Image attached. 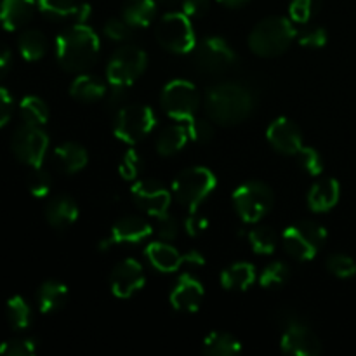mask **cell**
<instances>
[{
    "instance_id": "obj_31",
    "label": "cell",
    "mask_w": 356,
    "mask_h": 356,
    "mask_svg": "<svg viewBox=\"0 0 356 356\" xmlns=\"http://www.w3.org/2000/svg\"><path fill=\"white\" fill-rule=\"evenodd\" d=\"M17 47H19L21 56L26 61H38V59L44 58L45 51H47V40H45V35L42 31L26 30L21 33Z\"/></svg>"
},
{
    "instance_id": "obj_50",
    "label": "cell",
    "mask_w": 356,
    "mask_h": 356,
    "mask_svg": "<svg viewBox=\"0 0 356 356\" xmlns=\"http://www.w3.org/2000/svg\"><path fill=\"white\" fill-rule=\"evenodd\" d=\"M219 3H222L225 7H229V9H236V7L245 6L249 0H218Z\"/></svg>"
},
{
    "instance_id": "obj_42",
    "label": "cell",
    "mask_w": 356,
    "mask_h": 356,
    "mask_svg": "<svg viewBox=\"0 0 356 356\" xmlns=\"http://www.w3.org/2000/svg\"><path fill=\"white\" fill-rule=\"evenodd\" d=\"M141 156H139L134 149H129L120 162V176L127 181H134L138 179V176L141 174Z\"/></svg>"
},
{
    "instance_id": "obj_43",
    "label": "cell",
    "mask_w": 356,
    "mask_h": 356,
    "mask_svg": "<svg viewBox=\"0 0 356 356\" xmlns=\"http://www.w3.org/2000/svg\"><path fill=\"white\" fill-rule=\"evenodd\" d=\"M104 35L115 42L129 40V38L132 37V26L124 19V17H122V19L113 17V19L106 21V24H104Z\"/></svg>"
},
{
    "instance_id": "obj_26",
    "label": "cell",
    "mask_w": 356,
    "mask_h": 356,
    "mask_svg": "<svg viewBox=\"0 0 356 356\" xmlns=\"http://www.w3.org/2000/svg\"><path fill=\"white\" fill-rule=\"evenodd\" d=\"M106 83L99 76L86 75V73L76 76L72 82V87H70L72 97L80 101V103H94V101H99L101 97L106 96Z\"/></svg>"
},
{
    "instance_id": "obj_8",
    "label": "cell",
    "mask_w": 356,
    "mask_h": 356,
    "mask_svg": "<svg viewBox=\"0 0 356 356\" xmlns=\"http://www.w3.org/2000/svg\"><path fill=\"white\" fill-rule=\"evenodd\" d=\"M156 124L155 113L145 104H129L120 108L115 118L113 132L120 141L136 145L153 131Z\"/></svg>"
},
{
    "instance_id": "obj_10",
    "label": "cell",
    "mask_w": 356,
    "mask_h": 356,
    "mask_svg": "<svg viewBox=\"0 0 356 356\" xmlns=\"http://www.w3.org/2000/svg\"><path fill=\"white\" fill-rule=\"evenodd\" d=\"M163 111L174 120H191L200 106V94L188 80H172L167 83L160 96Z\"/></svg>"
},
{
    "instance_id": "obj_27",
    "label": "cell",
    "mask_w": 356,
    "mask_h": 356,
    "mask_svg": "<svg viewBox=\"0 0 356 356\" xmlns=\"http://www.w3.org/2000/svg\"><path fill=\"white\" fill-rule=\"evenodd\" d=\"M256 282V268L250 263H235L221 273V284L226 291H247Z\"/></svg>"
},
{
    "instance_id": "obj_34",
    "label": "cell",
    "mask_w": 356,
    "mask_h": 356,
    "mask_svg": "<svg viewBox=\"0 0 356 356\" xmlns=\"http://www.w3.org/2000/svg\"><path fill=\"white\" fill-rule=\"evenodd\" d=\"M247 238H249L250 247L256 254L268 256V254H273V250L277 249V235L268 226H257V228L250 229Z\"/></svg>"
},
{
    "instance_id": "obj_11",
    "label": "cell",
    "mask_w": 356,
    "mask_h": 356,
    "mask_svg": "<svg viewBox=\"0 0 356 356\" xmlns=\"http://www.w3.org/2000/svg\"><path fill=\"white\" fill-rule=\"evenodd\" d=\"M195 65L198 72L205 75H222L233 68L236 63V54L232 45L221 37L204 38L195 45Z\"/></svg>"
},
{
    "instance_id": "obj_12",
    "label": "cell",
    "mask_w": 356,
    "mask_h": 356,
    "mask_svg": "<svg viewBox=\"0 0 356 356\" xmlns=\"http://www.w3.org/2000/svg\"><path fill=\"white\" fill-rule=\"evenodd\" d=\"M14 156L30 167H40L49 148V138L40 125L23 124L10 141Z\"/></svg>"
},
{
    "instance_id": "obj_19",
    "label": "cell",
    "mask_w": 356,
    "mask_h": 356,
    "mask_svg": "<svg viewBox=\"0 0 356 356\" xmlns=\"http://www.w3.org/2000/svg\"><path fill=\"white\" fill-rule=\"evenodd\" d=\"M37 9V0H2L0 2V24L7 31L19 30L30 23Z\"/></svg>"
},
{
    "instance_id": "obj_30",
    "label": "cell",
    "mask_w": 356,
    "mask_h": 356,
    "mask_svg": "<svg viewBox=\"0 0 356 356\" xmlns=\"http://www.w3.org/2000/svg\"><path fill=\"white\" fill-rule=\"evenodd\" d=\"M188 129L184 125H169L156 138V152L162 156H172L184 148L188 141Z\"/></svg>"
},
{
    "instance_id": "obj_29",
    "label": "cell",
    "mask_w": 356,
    "mask_h": 356,
    "mask_svg": "<svg viewBox=\"0 0 356 356\" xmlns=\"http://www.w3.org/2000/svg\"><path fill=\"white\" fill-rule=\"evenodd\" d=\"M202 351L211 356H235L242 351V344L228 332H212L204 339Z\"/></svg>"
},
{
    "instance_id": "obj_49",
    "label": "cell",
    "mask_w": 356,
    "mask_h": 356,
    "mask_svg": "<svg viewBox=\"0 0 356 356\" xmlns=\"http://www.w3.org/2000/svg\"><path fill=\"white\" fill-rule=\"evenodd\" d=\"M10 63H13V54H10L9 47L0 44V76L6 75V73L9 72Z\"/></svg>"
},
{
    "instance_id": "obj_28",
    "label": "cell",
    "mask_w": 356,
    "mask_h": 356,
    "mask_svg": "<svg viewBox=\"0 0 356 356\" xmlns=\"http://www.w3.org/2000/svg\"><path fill=\"white\" fill-rule=\"evenodd\" d=\"M156 14L155 0H127L122 9V17L132 28H146Z\"/></svg>"
},
{
    "instance_id": "obj_36",
    "label": "cell",
    "mask_w": 356,
    "mask_h": 356,
    "mask_svg": "<svg viewBox=\"0 0 356 356\" xmlns=\"http://www.w3.org/2000/svg\"><path fill=\"white\" fill-rule=\"evenodd\" d=\"M51 176H49L47 170L40 167H31V172L28 174V190L33 197L44 198L45 195L51 191Z\"/></svg>"
},
{
    "instance_id": "obj_24",
    "label": "cell",
    "mask_w": 356,
    "mask_h": 356,
    "mask_svg": "<svg viewBox=\"0 0 356 356\" xmlns=\"http://www.w3.org/2000/svg\"><path fill=\"white\" fill-rule=\"evenodd\" d=\"M56 167L65 174H76L89 162V153L79 143H63L52 153Z\"/></svg>"
},
{
    "instance_id": "obj_18",
    "label": "cell",
    "mask_w": 356,
    "mask_h": 356,
    "mask_svg": "<svg viewBox=\"0 0 356 356\" xmlns=\"http://www.w3.org/2000/svg\"><path fill=\"white\" fill-rule=\"evenodd\" d=\"M38 10L52 21L72 19L75 23H86L90 14L89 3L76 0H37Z\"/></svg>"
},
{
    "instance_id": "obj_25",
    "label": "cell",
    "mask_w": 356,
    "mask_h": 356,
    "mask_svg": "<svg viewBox=\"0 0 356 356\" xmlns=\"http://www.w3.org/2000/svg\"><path fill=\"white\" fill-rule=\"evenodd\" d=\"M68 301V287L58 280H47L40 285L37 292V305L44 315L54 313Z\"/></svg>"
},
{
    "instance_id": "obj_51",
    "label": "cell",
    "mask_w": 356,
    "mask_h": 356,
    "mask_svg": "<svg viewBox=\"0 0 356 356\" xmlns=\"http://www.w3.org/2000/svg\"><path fill=\"white\" fill-rule=\"evenodd\" d=\"M156 2L163 3V6H176V3L179 2V0H156Z\"/></svg>"
},
{
    "instance_id": "obj_44",
    "label": "cell",
    "mask_w": 356,
    "mask_h": 356,
    "mask_svg": "<svg viewBox=\"0 0 356 356\" xmlns=\"http://www.w3.org/2000/svg\"><path fill=\"white\" fill-rule=\"evenodd\" d=\"M299 44L309 49H320L327 44V31L320 26L306 28L299 33Z\"/></svg>"
},
{
    "instance_id": "obj_16",
    "label": "cell",
    "mask_w": 356,
    "mask_h": 356,
    "mask_svg": "<svg viewBox=\"0 0 356 356\" xmlns=\"http://www.w3.org/2000/svg\"><path fill=\"white\" fill-rule=\"evenodd\" d=\"M268 143L284 155H298L299 149L302 148V134L301 129L291 118L280 117L273 120L268 127L266 132Z\"/></svg>"
},
{
    "instance_id": "obj_33",
    "label": "cell",
    "mask_w": 356,
    "mask_h": 356,
    "mask_svg": "<svg viewBox=\"0 0 356 356\" xmlns=\"http://www.w3.org/2000/svg\"><path fill=\"white\" fill-rule=\"evenodd\" d=\"M7 320L14 330H24L31 323V309L21 296H14L7 301Z\"/></svg>"
},
{
    "instance_id": "obj_13",
    "label": "cell",
    "mask_w": 356,
    "mask_h": 356,
    "mask_svg": "<svg viewBox=\"0 0 356 356\" xmlns=\"http://www.w3.org/2000/svg\"><path fill=\"white\" fill-rule=\"evenodd\" d=\"M132 200L134 204L141 209L143 212L155 218H162L167 214L170 207V197L169 190L163 186L162 183L155 179H141L132 186L131 190Z\"/></svg>"
},
{
    "instance_id": "obj_7",
    "label": "cell",
    "mask_w": 356,
    "mask_h": 356,
    "mask_svg": "<svg viewBox=\"0 0 356 356\" xmlns=\"http://www.w3.org/2000/svg\"><path fill=\"white\" fill-rule=\"evenodd\" d=\"M156 40L174 54H186L197 45L195 30L184 13H169L156 24Z\"/></svg>"
},
{
    "instance_id": "obj_35",
    "label": "cell",
    "mask_w": 356,
    "mask_h": 356,
    "mask_svg": "<svg viewBox=\"0 0 356 356\" xmlns=\"http://www.w3.org/2000/svg\"><path fill=\"white\" fill-rule=\"evenodd\" d=\"M289 277H291V271H289L287 264L277 261V263H271L264 268L259 277V284L264 289H278L287 284Z\"/></svg>"
},
{
    "instance_id": "obj_38",
    "label": "cell",
    "mask_w": 356,
    "mask_h": 356,
    "mask_svg": "<svg viewBox=\"0 0 356 356\" xmlns=\"http://www.w3.org/2000/svg\"><path fill=\"white\" fill-rule=\"evenodd\" d=\"M320 9V0H292L289 13L292 21L306 24Z\"/></svg>"
},
{
    "instance_id": "obj_3",
    "label": "cell",
    "mask_w": 356,
    "mask_h": 356,
    "mask_svg": "<svg viewBox=\"0 0 356 356\" xmlns=\"http://www.w3.org/2000/svg\"><path fill=\"white\" fill-rule=\"evenodd\" d=\"M296 37H298V31L291 19L282 16H270L254 26V30L250 31L249 45L254 54L263 56V58H275V56L284 54Z\"/></svg>"
},
{
    "instance_id": "obj_47",
    "label": "cell",
    "mask_w": 356,
    "mask_h": 356,
    "mask_svg": "<svg viewBox=\"0 0 356 356\" xmlns=\"http://www.w3.org/2000/svg\"><path fill=\"white\" fill-rule=\"evenodd\" d=\"M207 226H209L207 219H205L204 216L197 214V211H191L190 216H188L186 222H184V228H186L188 235H191V236L202 233L205 228H207Z\"/></svg>"
},
{
    "instance_id": "obj_39",
    "label": "cell",
    "mask_w": 356,
    "mask_h": 356,
    "mask_svg": "<svg viewBox=\"0 0 356 356\" xmlns=\"http://www.w3.org/2000/svg\"><path fill=\"white\" fill-rule=\"evenodd\" d=\"M298 160L299 165L309 174V176H320L323 172V160L322 155L316 152L315 148H309V146H302L298 152Z\"/></svg>"
},
{
    "instance_id": "obj_2",
    "label": "cell",
    "mask_w": 356,
    "mask_h": 356,
    "mask_svg": "<svg viewBox=\"0 0 356 356\" xmlns=\"http://www.w3.org/2000/svg\"><path fill=\"white\" fill-rule=\"evenodd\" d=\"M99 54V37L86 23H75L56 38V56L63 70L80 73L89 70Z\"/></svg>"
},
{
    "instance_id": "obj_5",
    "label": "cell",
    "mask_w": 356,
    "mask_h": 356,
    "mask_svg": "<svg viewBox=\"0 0 356 356\" xmlns=\"http://www.w3.org/2000/svg\"><path fill=\"white\" fill-rule=\"evenodd\" d=\"M275 195L268 184L261 181H249L238 186L233 193V205L245 222H259L271 211Z\"/></svg>"
},
{
    "instance_id": "obj_1",
    "label": "cell",
    "mask_w": 356,
    "mask_h": 356,
    "mask_svg": "<svg viewBox=\"0 0 356 356\" xmlns=\"http://www.w3.org/2000/svg\"><path fill=\"white\" fill-rule=\"evenodd\" d=\"M256 108V96L238 82H221L211 87L205 97V110L211 120L221 125H236L249 118Z\"/></svg>"
},
{
    "instance_id": "obj_9",
    "label": "cell",
    "mask_w": 356,
    "mask_h": 356,
    "mask_svg": "<svg viewBox=\"0 0 356 356\" xmlns=\"http://www.w3.org/2000/svg\"><path fill=\"white\" fill-rule=\"evenodd\" d=\"M146 52L134 45H124L111 56L106 66V79L110 86L131 87L146 70Z\"/></svg>"
},
{
    "instance_id": "obj_17",
    "label": "cell",
    "mask_w": 356,
    "mask_h": 356,
    "mask_svg": "<svg viewBox=\"0 0 356 356\" xmlns=\"http://www.w3.org/2000/svg\"><path fill=\"white\" fill-rule=\"evenodd\" d=\"M204 285L191 275H183L170 292V305L174 309L184 313H195L204 301Z\"/></svg>"
},
{
    "instance_id": "obj_4",
    "label": "cell",
    "mask_w": 356,
    "mask_h": 356,
    "mask_svg": "<svg viewBox=\"0 0 356 356\" xmlns=\"http://www.w3.org/2000/svg\"><path fill=\"white\" fill-rule=\"evenodd\" d=\"M216 176L205 167H188L181 170L172 183L176 200L188 211H197L198 205L214 191Z\"/></svg>"
},
{
    "instance_id": "obj_41",
    "label": "cell",
    "mask_w": 356,
    "mask_h": 356,
    "mask_svg": "<svg viewBox=\"0 0 356 356\" xmlns=\"http://www.w3.org/2000/svg\"><path fill=\"white\" fill-rule=\"evenodd\" d=\"M188 136L190 139H193L195 143H207L211 141L212 136H214V129H212V124L209 120H204V118H191L188 120Z\"/></svg>"
},
{
    "instance_id": "obj_46",
    "label": "cell",
    "mask_w": 356,
    "mask_h": 356,
    "mask_svg": "<svg viewBox=\"0 0 356 356\" xmlns=\"http://www.w3.org/2000/svg\"><path fill=\"white\" fill-rule=\"evenodd\" d=\"M14 101L10 97L9 90L0 87V127L7 124L10 120V115H13Z\"/></svg>"
},
{
    "instance_id": "obj_20",
    "label": "cell",
    "mask_w": 356,
    "mask_h": 356,
    "mask_svg": "<svg viewBox=\"0 0 356 356\" xmlns=\"http://www.w3.org/2000/svg\"><path fill=\"white\" fill-rule=\"evenodd\" d=\"M79 218V205L68 195H58L51 198L45 207V219L58 232L70 228Z\"/></svg>"
},
{
    "instance_id": "obj_48",
    "label": "cell",
    "mask_w": 356,
    "mask_h": 356,
    "mask_svg": "<svg viewBox=\"0 0 356 356\" xmlns=\"http://www.w3.org/2000/svg\"><path fill=\"white\" fill-rule=\"evenodd\" d=\"M209 10V0H183V13L188 17L204 16Z\"/></svg>"
},
{
    "instance_id": "obj_14",
    "label": "cell",
    "mask_w": 356,
    "mask_h": 356,
    "mask_svg": "<svg viewBox=\"0 0 356 356\" xmlns=\"http://www.w3.org/2000/svg\"><path fill=\"white\" fill-rule=\"evenodd\" d=\"M282 351L292 356H318L322 353V344L318 336L308 325L298 320L285 327L282 334Z\"/></svg>"
},
{
    "instance_id": "obj_6",
    "label": "cell",
    "mask_w": 356,
    "mask_h": 356,
    "mask_svg": "<svg viewBox=\"0 0 356 356\" xmlns=\"http://www.w3.org/2000/svg\"><path fill=\"white\" fill-rule=\"evenodd\" d=\"M284 247L294 259L309 261L316 256L327 240V232L315 221H302L284 232Z\"/></svg>"
},
{
    "instance_id": "obj_45",
    "label": "cell",
    "mask_w": 356,
    "mask_h": 356,
    "mask_svg": "<svg viewBox=\"0 0 356 356\" xmlns=\"http://www.w3.org/2000/svg\"><path fill=\"white\" fill-rule=\"evenodd\" d=\"M159 236L163 240V242H170L177 236V232H179V222H177L176 218L165 214L162 218H159Z\"/></svg>"
},
{
    "instance_id": "obj_21",
    "label": "cell",
    "mask_w": 356,
    "mask_h": 356,
    "mask_svg": "<svg viewBox=\"0 0 356 356\" xmlns=\"http://www.w3.org/2000/svg\"><path fill=\"white\" fill-rule=\"evenodd\" d=\"M152 235V226L141 218L127 216V218L118 219L111 228V243H138L146 240Z\"/></svg>"
},
{
    "instance_id": "obj_32",
    "label": "cell",
    "mask_w": 356,
    "mask_h": 356,
    "mask_svg": "<svg viewBox=\"0 0 356 356\" xmlns=\"http://www.w3.org/2000/svg\"><path fill=\"white\" fill-rule=\"evenodd\" d=\"M21 117L24 124L31 125H45L49 120V106L44 99L37 96H26L19 103Z\"/></svg>"
},
{
    "instance_id": "obj_15",
    "label": "cell",
    "mask_w": 356,
    "mask_h": 356,
    "mask_svg": "<svg viewBox=\"0 0 356 356\" xmlns=\"http://www.w3.org/2000/svg\"><path fill=\"white\" fill-rule=\"evenodd\" d=\"M145 270H143L141 263L132 257L122 261L113 268L110 277L111 292L120 299H129L134 292L143 289L145 285Z\"/></svg>"
},
{
    "instance_id": "obj_37",
    "label": "cell",
    "mask_w": 356,
    "mask_h": 356,
    "mask_svg": "<svg viewBox=\"0 0 356 356\" xmlns=\"http://www.w3.org/2000/svg\"><path fill=\"white\" fill-rule=\"evenodd\" d=\"M327 270L337 278H351L356 275V263L346 254H334L327 259Z\"/></svg>"
},
{
    "instance_id": "obj_22",
    "label": "cell",
    "mask_w": 356,
    "mask_h": 356,
    "mask_svg": "<svg viewBox=\"0 0 356 356\" xmlns=\"http://www.w3.org/2000/svg\"><path fill=\"white\" fill-rule=\"evenodd\" d=\"M146 257H148L149 264L155 268L156 271L162 273H172V271L179 270L181 264L184 263V256L176 249V247L169 245L167 242H153L146 247L145 250Z\"/></svg>"
},
{
    "instance_id": "obj_40",
    "label": "cell",
    "mask_w": 356,
    "mask_h": 356,
    "mask_svg": "<svg viewBox=\"0 0 356 356\" xmlns=\"http://www.w3.org/2000/svg\"><path fill=\"white\" fill-rule=\"evenodd\" d=\"M37 351V344L33 339H13L0 344L2 356H31Z\"/></svg>"
},
{
    "instance_id": "obj_23",
    "label": "cell",
    "mask_w": 356,
    "mask_h": 356,
    "mask_svg": "<svg viewBox=\"0 0 356 356\" xmlns=\"http://www.w3.org/2000/svg\"><path fill=\"white\" fill-rule=\"evenodd\" d=\"M341 197V186L336 179L327 177V179H320L312 186L308 193V205L313 212L320 214V212H329L334 209L339 202Z\"/></svg>"
}]
</instances>
